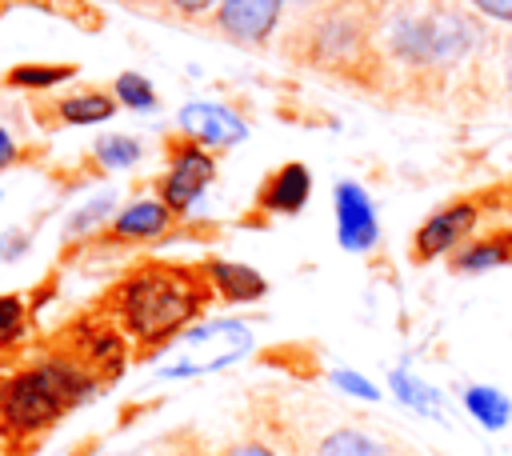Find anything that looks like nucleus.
Listing matches in <instances>:
<instances>
[{
	"label": "nucleus",
	"instance_id": "21",
	"mask_svg": "<svg viewBox=\"0 0 512 456\" xmlns=\"http://www.w3.org/2000/svg\"><path fill=\"white\" fill-rule=\"evenodd\" d=\"M116 100H120L124 108L148 112V108H156V88H152L140 72H124V76H116Z\"/></svg>",
	"mask_w": 512,
	"mask_h": 456
},
{
	"label": "nucleus",
	"instance_id": "29",
	"mask_svg": "<svg viewBox=\"0 0 512 456\" xmlns=\"http://www.w3.org/2000/svg\"><path fill=\"white\" fill-rule=\"evenodd\" d=\"M504 72H508V84H512V52H508V60H504Z\"/></svg>",
	"mask_w": 512,
	"mask_h": 456
},
{
	"label": "nucleus",
	"instance_id": "24",
	"mask_svg": "<svg viewBox=\"0 0 512 456\" xmlns=\"http://www.w3.org/2000/svg\"><path fill=\"white\" fill-rule=\"evenodd\" d=\"M220 456H280V448L272 440H264V436H244V440L228 444Z\"/></svg>",
	"mask_w": 512,
	"mask_h": 456
},
{
	"label": "nucleus",
	"instance_id": "25",
	"mask_svg": "<svg viewBox=\"0 0 512 456\" xmlns=\"http://www.w3.org/2000/svg\"><path fill=\"white\" fill-rule=\"evenodd\" d=\"M480 16L488 20H500V24H512V0H468Z\"/></svg>",
	"mask_w": 512,
	"mask_h": 456
},
{
	"label": "nucleus",
	"instance_id": "22",
	"mask_svg": "<svg viewBox=\"0 0 512 456\" xmlns=\"http://www.w3.org/2000/svg\"><path fill=\"white\" fill-rule=\"evenodd\" d=\"M24 324V304L16 296H0V344H12Z\"/></svg>",
	"mask_w": 512,
	"mask_h": 456
},
{
	"label": "nucleus",
	"instance_id": "15",
	"mask_svg": "<svg viewBox=\"0 0 512 456\" xmlns=\"http://www.w3.org/2000/svg\"><path fill=\"white\" fill-rule=\"evenodd\" d=\"M316 456H388V448L360 428H332L316 444Z\"/></svg>",
	"mask_w": 512,
	"mask_h": 456
},
{
	"label": "nucleus",
	"instance_id": "23",
	"mask_svg": "<svg viewBox=\"0 0 512 456\" xmlns=\"http://www.w3.org/2000/svg\"><path fill=\"white\" fill-rule=\"evenodd\" d=\"M332 384L344 388V392H352V396H360V400H376L380 396V388L372 380H364L360 372H352V368H336L332 372Z\"/></svg>",
	"mask_w": 512,
	"mask_h": 456
},
{
	"label": "nucleus",
	"instance_id": "10",
	"mask_svg": "<svg viewBox=\"0 0 512 456\" xmlns=\"http://www.w3.org/2000/svg\"><path fill=\"white\" fill-rule=\"evenodd\" d=\"M208 284L228 300V304H252L268 292L264 276L248 264H232V260H212L208 264Z\"/></svg>",
	"mask_w": 512,
	"mask_h": 456
},
{
	"label": "nucleus",
	"instance_id": "28",
	"mask_svg": "<svg viewBox=\"0 0 512 456\" xmlns=\"http://www.w3.org/2000/svg\"><path fill=\"white\" fill-rule=\"evenodd\" d=\"M16 160V144H12V136L0 128V168H8Z\"/></svg>",
	"mask_w": 512,
	"mask_h": 456
},
{
	"label": "nucleus",
	"instance_id": "9",
	"mask_svg": "<svg viewBox=\"0 0 512 456\" xmlns=\"http://www.w3.org/2000/svg\"><path fill=\"white\" fill-rule=\"evenodd\" d=\"M308 196H312V172L292 160L268 176V184L260 192V208L272 216H296L308 204Z\"/></svg>",
	"mask_w": 512,
	"mask_h": 456
},
{
	"label": "nucleus",
	"instance_id": "7",
	"mask_svg": "<svg viewBox=\"0 0 512 456\" xmlns=\"http://www.w3.org/2000/svg\"><path fill=\"white\" fill-rule=\"evenodd\" d=\"M180 132L204 148H236L244 136H248V124L224 108V104H212V100H196V104H184L180 116H176Z\"/></svg>",
	"mask_w": 512,
	"mask_h": 456
},
{
	"label": "nucleus",
	"instance_id": "1",
	"mask_svg": "<svg viewBox=\"0 0 512 456\" xmlns=\"http://www.w3.org/2000/svg\"><path fill=\"white\" fill-rule=\"evenodd\" d=\"M208 288H212L208 276L156 264L128 276L116 288V316L136 340L156 344L168 340L176 328H184L192 316H200V308L208 304Z\"/></svg>",
	"mask_w": 512,
	"mask_h": 456
},
{
	"label": "nucleus",
	"instance_id": "3",
	"mask_svg": "<svg viewBox=\"0 0 512 456\" xmlns=\"http://www.w3.org/2000/svg\"><path fill=\"white\" fill-rule=\"evenodd\" d=\"M476 28L460 12H416L396 16L388 28V52L416 68V72H440L472 52Z\"/></svg>",
	"mask_w": 512,
	"mask_h": 456
},
{
	"label": "nucleus",
	"instance_id": "17",
	"mask_svg": "<svg viewBox=\"0 0 512 456\" xmlns=\"http://www.w3.org/2000/svg\"><path fill=\"white\" fill-rule=\"evenodd\" d=\"M388 384H392V392L400 396V404H408V408H416V412H424V416H440V392H436L432 384H424L420 376H412L408 368H396V372L388 376Z\"/></svg>",
	"mask_w": 512,
	"mask_h": 456
},
{
	"label": "nucleus",
	"instance_id": "11",
	"mask_svg": "<svg viewBox=\"0 0 512 456\" xmlns=\"http://www.w3.org/2000/svg\"><path fill=\"white\" fill-rule=\"evenodd\" d=\"M172 216L176 212L164 200H136L112 216V232L120 240H148V236H160L172 224Z\"/></svg>",
	"mask_w": 512,
	"mask_h": 456
},
{
	"label": "nucleus",
	"instance_id": "16",
	"mask_svg": "<svg viewBox=\"0 0 512 456\" xmlns=\"http://www.w3.org/2000/svg\"><path fill=\"white\" fill-rule=\"evenodd\" d=\"M56 112L68 124H100V120H108L116 112V100L108 92H76V96L60 100Z\"/></svg>",
	"mask_w": 512,
	"mask_h": 456
},
{
	"label": "nucleus",
	"instance_id": "2",
	"mask_svg": "<svg viewBox=\"0 0 512 456\" xmlns=\"http://www.w3.org/2000/svg\"><path fill=\"white\" fill-rule=\"evenodd\" d=\"M88 388H92V380L76 364L52 360V364H40V368L12 376L4 396H0V408H4V420L12 428L36 432V428L52 424L60 412H68Z\"/></svg>",
	"mask_w": 512,
	"mask_h": 456
},
{
	"label": "nucleus",
	"instance_id": "19",
	"mask_svg": "<svg viewBox=\"0 0 512 456\" xmlns=\"http://www.w3.org/2000/svg\"><path fill=\"white\" fill-rule=\"evenodd\" d=\"M72 76V64H20L8 72V84L16 88H52Z\"/></svg>",
	"mask_w": 512,
	"mask_h": 456
},
{
	"label": "nucleus",
	"instance_id": "14",
	"mask_svg": "<svg viewBox=\"0 0 512 456\" xmlns=\"http://www.w3.org/2000/svg\"><path fill=\"white\" fill-rule=\"evenodd\" d=\"M464 408H468V416H472L480 428H488V432H500V428H508V420H512V400H508V392H500L496 384H468V388H464Z\"/></svg>",
	"mask_w": 512,
	"mask_h": 456
},
{
	"label": "nucleus",
	"instance_id": "12",
	"mask_svg": "<svg viewBox=\"0 0 512 456\" xmlns=\"http://www.w3.org/2000/svg\"><path fill=\"white\" fill-rule=\"evenodd\" d=\"M504 264H512V232H492V236L468 240L464 248L452 252V268L464 272V276L492 272V268H504Z\"/></svg>",
	"mask_w": 512,
	"mask_h": 456
},
{
	"label": "nucleus",
	"instance_id": "26",
	"mask_svg": "<svg viewBox=\"0 0 512 456\" xmlns=\"http://www.w3.org/2000/svg\"><path fill=\"white\" fill-rule=\"evenodd\" d=\"M20 252H24V232H20V228L4 232V236H0V260H16Z\"/></svg>",
	"mask_w": 512,
	"mask_h": 456
},
{
	"label": "nucleus",
	"instance_id": "4",
	"mask_svg": "<svg viewBox=\"0 0 512 456\" xmlns=\"http://www.w3.org/2000/svg\"><path fill=\"white\" fill-rule=\"evenodd\" d=\"M216 180V160L204 144L196 140H184L172 148V164H168V176H164V188H160V200L172 208V212H188L204 192L208 184Z\"/></svg>",
	"mask_w": 512,
	"mask_h": 456
},
{
	"label": "nucleus",
	"instance_id": "6",
	"mask_svg": "<svg viewBox=\"0 0 512 456\" xmlns=\"http://www.w3.org/2000/svg\"><path fill=\"white\" fill-rule=\"evenodd\" d=\"M332 196H336V236H340V248H348V252H368V248L380 240V224H376L372 196H368L356 180H340Z\"/></svg>",
	"mask_w": 512,
	"mask_h": 456
},
{
	"label": "nucleus",
	"instance_id": "27",
	"mask_svg": "<svg viewBox=\"0 0 512 456\" xmlns=\"http://www.w3.org/2000/svg\"><path fill=\"white\" fill-rule=\"evenodd\" d=\"M176 12H184V16H200V12H208V8H216L220 0H168Z\"/></svg>",
	"mask_w": 512,
	"mask_h": 456
},
{
	"label": "nucleus",
	"instance_id": "5",
	"mask_svg": "<svg viewBox=\"0 0 512 456\" xmlns=\"http://www.w3.org/2000/svg\"><path fill=\"white\" fill-rule=\"evenodd\" d=\"M476 220H480L476 200H456V204L432 212V216L420 224L416 240H412V256H416V260H432V256H444V252L464 248L468 236H472V228H476Z\"/></svg>",
	"mask_w": 512,
	"mask_h": 456
},
{
	"label": "nucleus",
	"instance_id": "20",
	"mask_svg": "<svg viewBox=\"0 0 512 456\" xmlns=\"http://www.w3.org/2000/svg\"><path fill=\"white\" fill-rule=\"evenodd\" d=\"M144 156V148H140V140H132V136H104V140H96V160L104 164V168H128V164H136Z\"/></svg>",
	"mask_w": 512,
	"mask_h": 456
},
{
	"label": "nucleus",
	"instance_id": "8",
	"mask_svg": "<svg viewBox=\"0 0 512 456\" xmlns=\"http://www.w3.org/2000/svg\"><path fill=\"white\" fill-rule=\"evenodd\" d=\"M284 0H220L216 28L236 44H264L280 24Z\"/></svg>",
	"mask_w": 512,
	"mask_h": 456
},
{
	"label": "nucleus",
	"instance_id": "13",
	"mask_svg": "<svg viewBox=\"0 0 512 456\" xmlns=\"http://www.w3.org/2000/svg\"><path fill=\"white\" fill-rule=\"evenodd\" d=\"M316 52L324 64H340V60H356L364 52V32L352 16H328L316 28Z\"/></svg>",
	"mask_w": 512,
	"mask_h": 456
},
{
	"label": "nucleus",
	"instance_id": "18",
	"mask_svg": "<svg viewBox=\"0 0 512 456\" xmlns=\"http://www.w3.org/2000/svg\"><path fill=\"white\" fill-rule=\"evenodd\" d=\"M112 208H116V192H100V196H92V200H84L72 216H68V224H64V232L68 236H84V232H92V228H100L108 216H112Z\"/></svg>",
	"mask_w": 512,
	"mask_h": 456
}]
</instances>
